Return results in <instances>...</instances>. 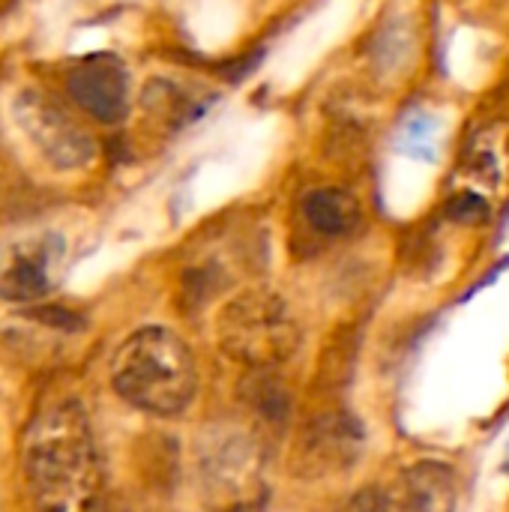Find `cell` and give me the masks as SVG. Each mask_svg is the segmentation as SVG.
Instances as JSON below:
<instances>
[{
	"label": "cell",
	"mask_w": 509,
	"mask_h": 512,
	"mask_svg": "<svg viewBox=\"0 0 509 512\" xmlns=\"http://www.w3.org/2000/svg\"><path fill=\"white\" fill-rule=\"evenodd\" d=\"M66 90L75 105L99 123H120L129 108L126 66L111 54H93L75 63L66 78Z\"/></svg>",
	"instance_id": "cell-7"
},
{
	"label": "cell",
	"mask_w": 509,
	"mask_h": 512,
	"mask_svg": "<svg viewBox=\"0 0 509 512\" xmlns=\"http://www.w3.org/2000/svg\"><path fill=\"white\" fill-rule=\"evenodd\" d=\"M111 384L117 396L138 411L174 417L195 399L198 369L189 345L174 330L144 327L117 348Z\"/></svg>",
	"instance_id": "cell-2"
},
{
	"label": "cell",
	"mask_w": 509,
	"mask_h": 512,
	"mask_svg": "<svg viewBox=\"0 0 509 512\" xmlns=\"http://www.w3.org/2000/svg\"><path fill=\"white\" fill-rule=\"evenodd\" d=\"M12 117L27 144L57 171H78L93 162L96 144L90 132L54 99L24 90L12 102Z\"/></svg>",
	"instance_id": "cell-5"
},
{
	"label": "cell",
	"mask_w": 509,
	"mask_h": 512,
	"mask_svg": "<svg viewBox=\"0 0 509 512\" xmlns=\"http://www.w3.org/2000/svg\"><path fill=\"white\" fill-rule=\"evenodd\" d=\"M222 351L252 372L276 369L300 348V327L285 300L267 288H252L234 297L216 321Z\"/></svg>",
	"instance_id": "cell-4"
},
{
	"label": "cell",
	"mask_w": 509,
	"mask_h": 512,
	"mask_svg": "<svg viewBox=\"0 0 509 512\" xmlns=\"http://www.w3.org/2000/svg\"><path fill=\"white\" fill-rule=\"evenodd\" d=\"M261 441L237 426H213L195 453V477L213 512H258L267 501Z\"/></svg>",
	"instance_id": "cell-3"
},
{
	"label": "cell",
	"mask_w": 509,
	"mask_h": 512,
	"mask_svg": "<svg viewBox=\"0 0 509 512\" xmlns=\"http://www.w3.org/2000/svg\"><path fill=\"white\" fill-rule=\"evenodd\" d=\"M363 441L366 435L357 417L351 414L318 417L300 441V468H306L312 477L345 471L360 459Z\"/></svg>",
	"instance_id": "cell-9"
},
{
	"label": "cell",
	"mask_w": 509,
	"mask_h": 512,
	"mask_svg": "<svg viewBox=\"0 0 509 512\" xmlns=\"http://www.w3.org/2000/svg\"><path fill=\"white\" fill-rule=\"evenodd\" d=\"M456 474L441 462H420L381 489V512H456Z\"/></svg>",
	"instance_id": "cell-8"
},
{
	"label": "cell",
	"mask_w": 509,
	"mask_h": 512,
	"mask_svg": "<svg viewBox=\"0 0 509 512\" xmlns=\"http://www.w3.org/2000/svg\"><path fill=\"white\" fill-rule=\"evenodd\" d=\"M24 477L42 512H108L99 450L78 402H54L33 417Z\"/></svg>",
	"instance_id": "cell-1"
},
{
	"label": "cell",
	"mask_w": 509,
	"mask_h": 512,
	"mask_svg": "<svg viewBox=\"0 0 509 512\" xmlns=\"http://www.w3.org/2000/svg\"><path fill=\"white\" fill-rule=\"evenodd\" d=\"M66 240L57 231H30L0 243V300H45L63 279Z\"/></svg>",
	"instance_id": "cell-6"
},
{
	"label": "cell",
	"mask_w": 509,
	"mask_h": 512,
	"mask_svg": "<svg viewBox=\"0 0 509 512\" xmlns=\"http://www.w3.org/2000/svg\"><path fill=\"white\" fill-rule=\"evenodd\" d=\"M345 512H381V489H363L351 498Z\"/></svg>",
	"instance_id": "cell-12"
},
{
	"label": "cell",
	"mask_w": 509,
	"mask_h": 512,
	"mask_svg": "<svg viewBox=\"0 0 509 512\" xmlns=\"http://www.w3.org/2000/svg\"><path fill=\"white\" fill-rule=\"evenodd\" d=\"M303 216L309 228L318 231L321 237H345L360 225L363 210H360V201L348 189L327 186L303 198Z\"/></svg>",
	"instance_id": "cell-11"
},
{
	"label": "cell",
	"mask_w": 509,
	"mask_h": 512,
	"mask_svg": "<svg viewBox=\"0 0 509 512\" xmlns=\"http://www.w3.org/2000/svg\"><path fill=\"white\" fill-rule=\"evenodd\" d=\"M210 102H213V93L198 96V87H186L177 81H165V78L150 81L141 99L147 120L153 126H162L165 132H177L189 126L210 108Z\"/></svg>",
	"instance_id": "cell-10"
}]
</instances>
